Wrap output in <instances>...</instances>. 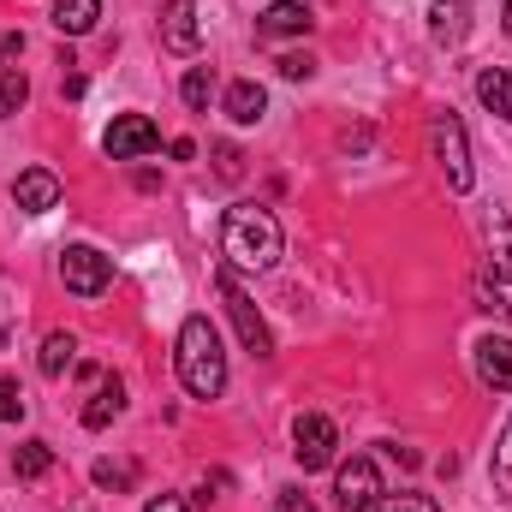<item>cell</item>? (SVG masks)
I'll return each mask as SVG.
<instances>
[{"label":"cell","mask_w":512,"mask_h":512,"mask_svg":"<svg viewBox=\"0 0 512 512\" xmlns=\"http://www.w3.org/2000/svg\"><path fill=\"white\" fill-rule=\"evenodd\" d=\"M495 489L512 495V417H507V429H501V441H495Z\"/></svg>","instance_id":"24"},{"label":"cell","mask_w":512,"mask_h":512,"mask_svg":"<svg viewBox=\"0 0 512 512\" xmlns=\"http://www.w3.org/2000/svg\"><path fill=\"white\" fill-rule=\"evenodd\" d=\"M334 453H340V429H334V417H322V411H298V417H292V459H298L304 471H328Z\"/></svg>","instance_id":"5"},{"label":"cell","mask_w":512,"mask_h":512,"mask_svg":"<svg viewBox=\"0 0 512 512\" xmlns=\"http://www.w3.org/2000/svg\"><path fill=\"white\" fill-rule=\"evenodd\" d=\"M173 364H179V382H185L191 399H221V387H227V346H221V328H215L209 316H185V322H179Z\"/></svg>","instance_id":"1"},{"label":"cell","mask_w":512,"mask_h":512,"mask_svg":"<svg viewBox=\"0 0 512 512\" xmlns=\"http://www.w3.org/2000/svg\"><path fill=\"white\" fill-rule=\"evenodd\" d=\"M477 102H483L495 120H512V78H507V66H483V72H477Z\"/></svg>","instance_id":"16"},{"label":"cell","mask_w":512,"mask_h":512,"mask_svg":"<svg viewBox=\"0 0 512 512\" xmlns=\"http://www.w3.org/2000/svg\"><path fill=\"white\" fill-rule=\"evenodd\" d=\"M471 352H477V382L495 387V393H512V340L507 334H483Z\"/></svg>","instance_id":"12"},{"label":"cell","mask_w":512,"mask_h":512,"mask_svg":"<svg viewBox=\"0 0 512 512\" xmlns=\"http://www.w3.org/2000/svg\"><path fill=\"white\" fill-rule=\"evenodd\" d=\"M12 203H18L24 215H48V209H60V179H54L48 167H24V173L12 179Z\"/></svg>","instance_id":"10"},{"label":"cell","mask_w":512,"mask_h":512,"mask_svg":"<svg viewBox=\"0 0 512 512\" xmlns=\"http://www.w3.org/2000/svg\"><path fill=\"white\" fill-rule=\"evenodd\" d=\"M501 30H507V36H512V0H507V6H501Z\"/></svg>","instance_id":"33"},{"label":"cell","mask_w":512,"mask_h":512,"mask_svg":"<svg viewBox=\"0 0 512 512\" xmlns=\"http://www.w3.org/2000/svg\"><path fill=\"white\" fill-rule=\"evenodd\" d=\"M72 358H78V340H72V334H48V340H42V352H36V370L54 382V376H66V370H72Z\"/></svg>","instance_id":"19"},{"label":"cell","mask_w":512,"mask_h":512,"mask_svg":"<svg viewBox=\"0 0 512 512\" xmlns=\"http://www.w3.org/2000/svg\"><path fill=\"white\" fill-rule=\"evenodd\" d=\"M24 417V393H18V382H0V423H18Z\"/></svg>","instance_id":"28"},{"label":"cell","mask_w":512,"mask_h":512,"mask_svg":"<svg viewBox=\"0 0 512 512\" xmlns=\"http://www.w3.org/2000/svg\"><path fill=\"white\" fill-rule=\"evenodd\" d=\"M429 143H435V161H441L447 185H453V191H471V185H477V167H471V143H465L459 114H435V120H429Z\"/></svg>","instance_id":"4"},{"label":"cell","mask_w":512,"mask_h":512,"mask_svg":"<svg viewBox=\"0 0 512 512\" xmlns=\"http://www.w3.org/2000/svg\"><path fill=\"white\" fill-rule=\"evenodd\" d=\"M382 495H387L382 471H376L370 453H358V459H346V465L334 471V501H340V512H370Z\"/></svg>","instance_id":"7"},{"label":"cell","mask_w":512,"mask_h":512,"mask_svg":"<svg viewBox=\"0 0 512 512\" xmlns=\"http://www.w3.org/2000/svg\"><path fill=\"white\" fill-rule=\"evenodd\" d=\"M316 12L304 0H268L262 18H256V42H286V36H310Z\"/></svg>","instance_id":"9"},{"label":"cell","mask_w":512,"mask_h":512,"mask_svg":"<svg viewBox=\"0 0 512 512\" xmlns=\"http://www.w3.org/2000/svg\"><path fill=\"white\" fill-rule=\"evenodd\" d=\"M12 471H18L24 483H36V477H48V471H54V447H48V441H24V447L12 453Z\"/></svg>","instance_id":"20"},{"label":"cell","mask_w":512,"mask_h":512,"mask_svg":"<svg viewBox=\"0 0 512 512\" xmlns=\"http://www.w3.org/2000/svg\"><path fill=\"white\" fill-rule=\"evenodd\" d=\"M24 54V36H0V60H18Z\"/></svg>","instance_id":"32"},{"label":"cell","mask_w":512,"mask_h":512,"mask_svg":"<svg viewBox=\"0 0 512 512\" xmlns=\"http://www.w3.org/2000/svg\"><path fill=\"white\" fill-rule=\"evenodd\" d=\"M274 512H316V501H310L304 489H280V495H274Z\"/></svg>","instance_id":"29"},{"label":"cell","mask_w":512,"mask_h":512,"mask_svg":"<svg viewBox=\"0 0 512 512\" xmlns=\"http://www.w3.org/2000/svg\"><path fill=\"white\" fill-rule=\"evenodd\" d=\"M54 30L60 36H90L96 30V18H102V0H54Z\"/></svg>","instance_id":"15"},{"label":"cell","mask_w":512,"mask_h":512,"mask_svg":"<svg viewBox=\"0 0 512 512\" xmlns=\"http://www.w3.org/2000/svg\"><path fill=\"white\" fill-rule=\"evenodd\" d=\"M370 512H435V501H429V495H417V489H405V495H382Z\"/></svg>","instance_id":"25"},{"label":"cell","mask_w":512,"mask_h":512,"mask_svg":"<svg viewBox=\"0 0 512 512\" xmlns=\"http://www.w3.org/2000/svg\"><path fill=\"white\" fill-rule=\"evenodd\" d=\"M429 36H435V48H459L471 36V6L465 0H435L429 6Z\"/></svg>","instance_id":"13"},{"label":"cell","mask_w":512,"mask_h":512,"mask_svg":"<svg viewBox=\"0 0 512 512\" xmlns=\"http://www.w3.org/2000/svg\"><path fill=\"white\" fill-rule=\"evenodd\" d=\"M143 512H191V507H185L179 495H155V501H149V507H143Z\"/></svg>","instance_id":"30"},{"label":"cell","mask_w":512,"mask_h":512,"mask_svg":"<svg viewBox=\"0 0 512 512\" xmlns=\"http://www.w3.org/2000/svg\"><path fill=\"white\" fill-rule=\"evenodd\" d=\"M286 251V239H280V221L262 209V203H233L227 209V221H221V256H227V268H274Z\"/></svg>","instance_id":"2"},{"label":"cell","mask_w":512,"mask_h":512,"mask_svg":"<svg viewBox=\"0 0 512 512\" xmlns=\"http://www.w3.org/2000/svg\"><path fill=\"white\" fill-rule=\"evenodd\" d=\"M280 78L286 84H304V78H316V60L310 54H280Z\"/></svg>","instance_id":"26"},{"label":"cell","mask_w":512,"mask_h":512,"mask_svg":"<svg viewBox=\"0 0 512 512\" xmlns=\"http://www.w3.org/2000/svg\"><path fill=\"white\" fill-rule=\"evenodd\" d=\"M167 155H173V161H191V155H197V143H191V137H173V143H167Z\"/></svg>","instance_id":"31"},{"label":"cell","mask_w":512,"mask_h":512,"mask_svg":"<svg viewBox=\"0 0 512 512\" xmlns=\"http://www.w3.org/2000/svg\"><path fill=\"white\" fill-rule=\"evenodd\" d=\"M215 173H221V179H239V173H245V155H239L233 143H215Z\"/></svg>","instance_id":"27"},{"label":"cell","mask_w":512,"mask_h":512,"mask_svg":"<svg viewBox=\"0 0 512 512\" xmlns=\"http://www.w3.org/2000/svg\"><path fill=\"white\" fill-rule=\"evenodd\" d=\"M221 108H227V120H233V126H256V120L268 114V90H262L256 78H239V84H227Z\"/></svg>","instance_id":"14"},{"label":"cell","mask_w":512,"mask_h":512,"mask_svg":"<svg viewBox=\"0 0 512 512\" xmlns=\"http://www.w3.org/2000/svg\"><path fill=\"white\" fill-rule=\"evenodd\" d=\"M120 411H126V387H120L114 376H108V382L96 387V399L84 405V429H108V423H114Z\"/></svg>","instance_id":"18"},{"label":"cell","mask_w":512,"mask_h":512,"mask_svg":"<svg viewBox=\"0 0 512 512\" xmlns=\"http://www.w3.org/2000/svg\"><path fill=\"white\" fill-rule=\"evenodd\" d=\"M60 280L78 298H102L114 286V256H102L96 245H66L60 251Z\"/></svg>","instance_id":"6"},{"label":"cell","mask_w":512,"mask_h":512,"mask_svg":"<svg viewBox=\"0 0 512 512\" xmlns=\"http://www.w3.org/2000/svg\"><path fill=\"white\" fill-rule=\"evenodd\" d=\"M489 274L501 286L512 280V215L507 209H495V221H489Z\"/></svg>","instance_id":"17"},{"label":"cell","mask_w":512,"mask_h":512,"mask_svg":"<svg viewBox=\"0 0 512 512\" xmlns=\"http://www.w3.org/2000/svg\"><path fill=\"white\" fill-rule=\"evenodd\" d=\"M203 30H197V0H167L161 6V48L173 54H197Z\"/></svg>","instance_id":"11"},{"label":"cell","mask_w":512,"mask_h":512,"mask_svg":"<svg viewBox=\"0 0 512 512\" xmlns=\"http://www.w3.org/2000/svg\"><path fill=\"white\" fill-rule=\"evenodd\" d=\"M179 96H185L191 114H209V102H215V72H209V66H191L185 84H179Z\"/></svg>","instance_id":"22"},{"label":"cell","mask_w":512,"mask_h":512,"mask_svg":"<svg viewBox=\"0 0 512 512\" xmlns=\"http://www.w3.org/2000/svg\"><path fill=\"white\" fill-rule=\"evenodd\" d=\"M96 489H131L137 483V465H114V459H96Z\"/></svg>","instance_id":"23"},{"label":"cell","mask_w":512,"mask_h":512,"mask_svg":"<svg viewBox=\"0 0 512 512\" xmlns=\"http://www.w3.org/2000/svg\"><path fill=\"white\" fill-rule=\"evenodd\" d=\"M215 292H221V304H227V316H233V328H239V340H245V352L251 358H274V340H268V322H262V310H256V298L239 286V268H215Z\"/></svg>","instance_id":"3"},{"label":"cell","mask_w":512,"mask_h":512,"mask_svg":"<svg viewBox=\"0 0 512 512\" xmlns=\"http://www.w3.org/2000/svg\"><path fill=\"white\" fill-rule=\"evenodd\" d=\"M24 102H30V78H24L12 60H0V120H12Z\"/></svg>","instance_id":"21"},{"label":"cell","mask_w":512,"mask_h":512,"mask_svg":"<svg viewBox=\"0 0 512 512\" xmlns=\"http://www.w3.org/2000/svg\"><path fill=\"white\" fill-rule=\"evenodd\" d=\"M102 149H108V161H137V155H149V149H161V131L149 114H120L108 137H102Z\"/></svg>","instance_id":"8"}]
</instances>
